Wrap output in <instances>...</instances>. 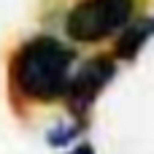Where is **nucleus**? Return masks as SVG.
Listing matches in <instances>:
<instances>
[{
	"label": "nucleus",
	"mask_w": 154,
	"mask_h": 154,
	"mask_svg": "<svg viewBox=\"0 0 154 154\" xmlns=\"http://www.w3.org/2000/svg\"><path fill=\"white\" fill-rule=\"evenodd\" d=\"M116 73H119V60L111 51H100V54H92V57L81 60L76 65L73 76H70L68 92L62 97V106H65L68 116L89 122L92 108L97 106L106 87L114 84Z\"/></svg>",
	"instance_id": "obj_3"
},
{
	"label": "nucleus",
	"mask_w": 154,
	"mask_h": 154,
	"mask_svg": "<svg viewBox=\"0 0 154 154\" xmlns=\"http://www.w3.org/2000/svg\"><path fill=\"white\" fill-rule=\"evenodd\" d=\"M152 38H154V16L133 19V22L114 38L111 54H114L119 62H135Z\"/></svg>",
	"instance_id": "obj_4"
},
{
	"label": "nucleus",
	"mask_w": 154,
	"mask_h": 154,
	"mask_svg": "<svg viewBox=\"0 0 154 154\" xmlns=\"http://www.w3.org/2000/svg\"><path fill=\"white\" fill-rule=\"evenodd\" d=\"M79 65V51L70 41L51 32H35L19 41L5 65L8 95L14 106H54L62 103L70 76Z\"/></svg>",
	"instance_id": "obj_1"
},
{
	"label": "nucleus",
	"mask_w": 154,
	"mask_h": 154,
	"mask_svg": "<svg viewBox=\"0 0 154 154\" xmlns=\"http://www.w3.org/2000/svg\"><path fill=\"white\" fill-rule=\"evenodd\" d=\"M65 154H97V152H95V146H92L89 141H79L73 149H68Z\"/></svg>",
	"instance_id": "obj_6"
},
{
	"label": "nucleus",
	"mask_w": 154,
	"mask_h": 154,
	"mask_svg": "<svg viewBox=\"0 0 154 154\" xmlns=\"http://www.w3.org/2000/svg\"><path fill=\"white\" fill-rule=\"evenodd\" d=\"M87 130H89V122H81V119L68 116V119L54 122V125L43 133V141H46V146L54 149V152H68V149H73V146L81 141V135H84Z\"/></svg>",
	"instance_id": "obj_5"
},
{
	"label": "nucleus",
	"mask_w": 154,
	"mask_h": 154,
	"mask_svg": "<svg viewBox=\"0 0 154 154\" xmlns=\"http://www.w3.org/2000/svg\"><path fill=\"white\" fill-rule=\"evenodd\" d=\"M138 0H76L62 16V32L73 46L114 41L133 19Z\"/></svg>",
	"instance_id": "obj_2"
}]
</instances>
